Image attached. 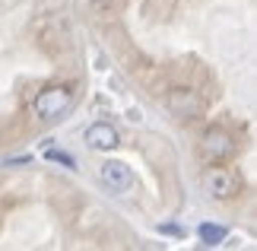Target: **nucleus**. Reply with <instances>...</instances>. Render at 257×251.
<instances>
[{"label": "nucleus", "mask_w": 257, "mask_h": 251, "mask_svg": "<svg viewBox=\"0 0 257 251\" xmlns=\"http://www.w3.org/2000/svg\"><path fill=\"white\" fill-rule=\"evenodd\" d=\"M73 102V89L70 86H48L35 96V115L38 118H61Z\"/></svg>", "instance_id": "nucleus-1"}, {"label": "nucleus", "mask_w": 257, "mask_h": 251, "mask_svg": "<svg viewBox=\"0 0 257 251\" xmlns=\"http://www.w3.org/2000/svg\"><path fill=\"white\" fill-rule=\"evenodd\" d=\"M203 191L210 197H216V200L232 197L235 191H238V178H235L232 169H225L222 162H216V165H210L203 172Z\"/></svg>", "instance_id": "nucleus-2"}, {"label": "nucleus", "mask_w": 257, "mask_h": 251, "mask_svg": "<svg viewBox=\"0 0 257 251\" xmlns=\"http://www.w3.org/2000/svg\"><path fill=\"white\" fill-rule=\"evenodd\" d=\"M235 153V140L229 130H222V127H210L203 134L200 140V156L203 159H210V162H225Z\"/></svg>", "instance_id": "nucleus-3"}, {"label": "nucleus", "mask_w": 257, "mask_h": 251, "mask_svg": "<svg viewBox=\"0 0 257 251\" xmlns=\"http://www.w3.org/2000/svg\"><path fill=\"white\" fill-rule=\"evenodd\" d=\"M102 185H105L108 191H114V194L127 191V188L134 185V172H131V165L117 162V159L105 162V165H102Z\"/></svg>", "instance_id": "nucleus-4"}, {"label": "nucleus", "mask_w": 257, "mask_h": 251, "mask_svg": "<svg viewBox=\"0 0 257 251\" xmlns=\"http://www.w3.org/2000/svg\"><path fill=\"white\" fill-rule=\"evenodd\" d=\"M165 105H169L178 118H194V115H200V99H197L194 89H175V93L165 99Z\"/></svg>", "instance_id": "nucleus-5"}, {"label": "nucleus", "mask_w": 257, "mask_h": 251, "mask_svg": "<svg viewBox=\"0 0 257 251\" xmlns=\"http://www.w3.org/2000/svg\"><path fill=\"white\" fill-rule=\"evenodd\" d=\"M86 143L92 149H114L117 146V130L111 124H105V121H95L86 130Z\"/></svg>", "instance_id": "nucleus-6"}, {"label": "nucleus", "mask_w": 257, "mask_h": 251, "mask_svg": "<svg viewBox=\"0 0 257 251\" xmlns=\"http://www.w3.org/2000/svg\"><path fill=\"white\" fill-rule=\"evenodd\" d=\"M200 242L203 245H210V248H216V245H222L225 242V235H229V229L225 226H219V223H200Z\"/></svg>", "instance_id": "nucleus-7"}, {"label": "nucleus", "mask_w": 257, "mask_h": 251, "mask_svg": "<svg viewBox=\"0 0 257 251\" xmlns=\"http://www.w3.org/2000/svg\"><path fill=\"white\" fill-rule=\"evenodd\" d=\"M45 159H51V162H61V165H67V169H76V159H73L70 153H61V149H48Z\"/></svg>", "instance_id": "nucleus-8"}, {"label": "nucleus", "mask_w": 257, "mask_h": 251, "mask_svg": "<svg viewBox=\"0 0 257 251\" xmlns=\"http://www.w3.org/2000/svg\"><path fill=\"white\" fill-rule=\"evenodd\" d=\"M159 232H162V235H178V238H181V235H184V229H181V226H172V223H162V226H159Z\"/></svg>", "instance_id": "nucleus-9"}, {"label": "nucleus", "mask_w": 257, "mask_h": 251, "mask_svg": "<svg viewBox=\"0 0 257 251\" xmlns=\"http://www.w3.org/2000/svg\"><path fill=\"white\" fill-rule=\"evenodd\" d=\"M95 4H108V0H95Z\"/></svg>", "instance_id": "nucleus-10"}]
</instances>
